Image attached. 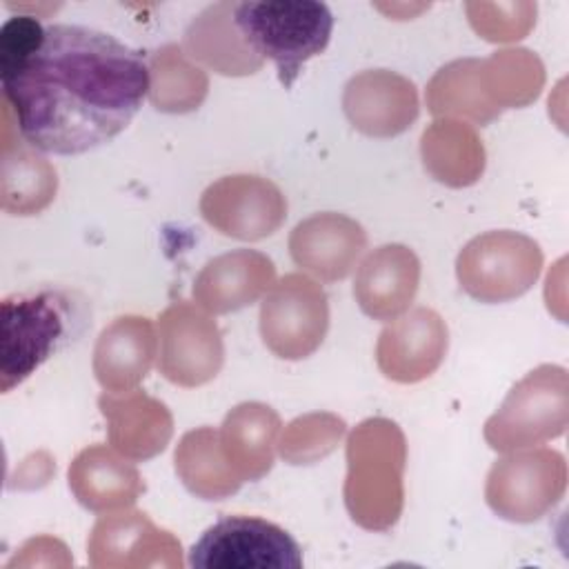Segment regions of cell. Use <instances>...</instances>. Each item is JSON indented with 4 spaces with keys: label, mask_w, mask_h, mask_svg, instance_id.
I'll list each match as a JSON object with an SVG mask.
<instances>
[{
    "label": "cell",
    "mask_w": 569,
    "mask_h": 569,
    "mask_svg": "<svg viewBox=\"0 0 569 569\" xmlns=\"http://www.w3.org/2000/svg\"><path fill=\"white\" fill-rule=\"evenodd\" d=\"M0 82L29 147L78 156L127 129L151 76L142 51L104 31L13 16L0 29Z\"/></svg>",
    "instance_id": "cell-1"
},
{
    "label": "cell",
    "mask_w": 569,
    "mask_h": 569,
    "mask_svg": "<svg viewBox=\"0 0 569 569\" xmlns=\"http://www.w3.org/2000/svg\"><path fill=\"white\" fill-rule=\"evenodd\" d=\"M405 460V433L387 418H369L349 433L345 505L353 522L369 531H387L398 522Z\"/></svg>",
    "instance_id": "cell-2"
},
{
    "label": "cell",
    "mask_w": 569,
    "mask_h": 569,
    "mask_svg": "<svg viewBox=\"0 0 569 569\" xmlns=\"http://www.w3.org/2000/svg\"><path fill=\"white\" fill-rule=\"evenodd\" d=\"M233 22L247 47L269 58L278 80L291 87L307 60L325 51L333 31V16L316 0H264L233 4Z\"/></svg>",
    "instance_id": "cell-3"
},
{
    "label": "cell",
    "mask_w": 569,
    "mask_h": 569,
    "mask_svg": "<svg viewBox=\"0 0 569 569\" xmlns=\"http://www.w3.org/2000/svg\"><path fill=\"white\" fill-rule=\"evenodd\" d=\"M0 309V389L9 393L67 345L76 311L56 289L4 296Z\"/></svg>",
    "instance_id": "cell-4"
},
{
    "label": "cell",
    "mask_w": 569,
    "mask_h": 569,
    "mask_svg": "<svg viewBox=\"0 0 569 569\" xmlns=\"http://www.w3.org/2000/svg\"><path fill=\"white\" fill-rule=\"evenodd\" d=\"M567 420V369L540 365L511 387L500 409L485 422V440L493 451L509 453L562 436Z\"/></svg>",
    "instance_id": "cell-5"
},
{
    "label": "cell",
    "mask_w": 569,
    "mask_h": 569,
    "mask_svg": "<svg viewBox=\"0 0 569 569\" xmlns=\"http://www.w3.org/2000/svg\"><path fill=\"white\" fill-rule=\"evenodd\" d=\"M542 269L536 240L500 229L471 238L456 260L460 287L480 302H507L527 293Z\"/></svg>",
    "instance_id": "cell-6"
},
{
    "label": "cell",
    "mask_w": 569,
    "mask_h": 569,
    "mask_svg": "<svg viewBox=\"0 0 569 569\" xmlns=\"http://www.w3.org/2000/svg\"><path fill=\"white\" fill-rule=\"evenodd\" d=\"M189 565L198 569H300L302 551L276 522L227 516L193 542Z\"/></svg>",
    "instance_id": "cell-7"
},
{
    "label": "cell",
    "mask_w": 569,
    "mask_h": 569,
    "mask_svg": "<svg viewBox=\"0 0 569 569\" xmlns=\"http://www.w3.org/2000/svg\"><path fill=\"white\" fill-rule=\"evenodd\" d=\"M565 487V456L556 449H533L505 456L491 465L485 500L493 513L509 522H533L562 498Z\"/></svg>",
    "instance_id": "cell-8"
},
{
    "label": "cell",
    "mask_w": 569,
    "mask_h": 569,
    "mask_svg": "<svg viewBox=\"0 0 569 569\" xmlns=\"http://www.w3.org/2000/svg\"><path fill=\"white\" fill-rule=\"evenodd\" d=\"M329 329L325 289L305 273H287L260 305V336L271 353L284 360L311 356Z\"/></svg>",
    "instance_id": "cell-9"
},
{
    "label": "cell",
    "mask_w": 569,
    "mask_h": 569,
    "mask_svg": "<svg viewBox=\"0 0 569 569\" xmlns=\"http://www.w3.org/2000/svg\"><path fill=\"white\" fill-rule=\"evenodd\" d=\"M158 369L178 387H200L213 380L224 362L218 325L193 302L169 305L158 318Z\"/></svg>",
    "instance_id": "cell-10"
},
{
    "label": "cell",
    "mask_w": 569,
    "mask_h": 569,
    "mask_svg": "<svg viewBox=\"0 0 569 569\" xmlns=\"http://www.w3.org/2000/svg\"><path fill=\"white\" fill-rule=\"evenodd\" d=\"M200 213L222 236L253 242L280 229L287 218V200L271 180L238 173L204 189Z\"/></svg>",
    "instance_id": "cell-11"
},
{
    "label": "cell",
    "mask_w": 569,
    "mask_h": 569,
    "mask_svg": "<svg viewBox=\"0 0 569 569\" xmlns=\"http://www.w3.org/2000/svg\"><path fill=\"white\" fill-rule=\"evenodd\" d=\"M180 551L171 531L156 527L142 511H111L93 525L87 538V558L96 569H176L182 567Z\"/></svg>",
    "instance_id": "cell-12"
},
{
    "label": "cell",
    "mask_w": 569,
    "mask_h": 569,
    "mask_svg": "<svg viewBox=\"0 0 569 569\" xmlns=\"http://www.w3.org/2000/svg\"><path fill=\"white\" fill-rule=\"evenodd\" d=\"M447 347L445 320L429 307H416L380 331L376 362L389 380L411 385L429 378L440 367Z\"/></svg>",
    "instance_id": "cell-13"
},
{
    "label": "cell",
    "mask_w": 569,
    "mask_h": 569,
    "mask_svg": "<svg viewBox=\"0 0 569 569\" xmlns=\"http://www.w3.org/2000/svg\"><path fill=\"white\" fill-rule=\"evenodd\" d=\"M349 122L373 138L402 133L418 118V91L411 80L387 69L353 76L342 96Z\"/></svg>",
    "instance_id": "cell-14"
},
{
    "label": "cell",
    "mask_w": 569,
    "mask_h": 569,
    "mask_svg": "<svg viewBox=\"0 0 569 569\" xmlns=\"http://www.w3.org/2000/svg\"><path fill=\"white\" fill-rule=\"evenodd\" d=\"M365 247L367 233L362 224L333 211L309 216L289 236L293 262L325 282L347 278Z\"/></svg>",
    "instance_id": "cell-15"
},
{
    "label": "cell",
    "mask_w": 569,
    "mask_h": 569,
    "mask_svg": "<svg viewBox=\"0 0 569 569\" xmlns=\"http://www.w3.org/2000/svg\"><path fill=\"white\" fill-rule=\"evenodd\" d=\"M98 407L107 420L109 445L129 460H149L171 440L173 418L167 405L144 391H104Z\"/></svg>",
    "instance_id": "cell-16"
},
{
    "label": "cell",
    "mask_w": 569,
    "mask_h": 569,
    "mask_svg": "<svg viewBox=\"0 0 569 569\" xmlns=\"http://www.w3.org/2000/svg\"><path fill=\"white\" fill-rule=\"evenodd\" d=\"M420 284V260L405 244H382L358 267L353 298L373 320L402 316Z\"/></svg>",
    "instance_id": "cell-17"
},
{
    "label": "cell",
    "mask_w": 569,
    "mask_h": 569,
    "mask_svg": "<svg viewBox=\"0 0 569 569\" xmlns=\"http://www.w3.org/2000/svg\"><path fill=\"white\" fill-rule=\"evenodd\" d=\"M276 267L269 256L236 249L209 260L193 282V300L209 313H229L256 302L273 287Z\"/></svg>",
    "instance_id": "cell-18"
},
{
    "label": "cell",
    "mask_w": 569,
    "mask_h": 569,
    "mask_svg": "<svg viewBox=\"0 0 569 569\" xmlns=\"http://www.w3.org/2000/svg\"><path fill=\"white\" fill-rule=\"evenodd\" d=\"M158 356L153 322L120 316L107 325L93 347V373L104 391H129L142 382Z\"/></svg>",
    "instance_id": "cell-19"
},
{
    "label": "cell",
    "mask_w": 569,
    "mask_h": 569,
    "mask_svg": "<svg viewBox=\"0 0 569 569\" xmlns=\"http://www.w3.org/2000/svg\"><path fill=\"white\" fill-rule=\"evenodd\" d=\"M69 489L84 509L111 513L129 509L144 491V482L122 453L118 456L104 445H91L69 465Z\"/></svg>",
    "instance_id": "cell-20"
},
{
    "label": "cell",
    "mask_w": 569,
    "mask_h": 569,
    "mask_svg": "<svg viewBox=\"0 0 569 569\" xmlns=\"http://www.w3.org/2000/svg\"><path fill=\"white\" fill-rule=\"evenodd\" d=\"M278 431V413L262 402H242L224 416L218 431L220 447L242 482L258 480L271 471Z\"/></svg>",
    "instance_id": "cell-21"
},
{
    "label": "cell",
    "mask_w": 569,
    "mask_h": 569,
    "mask_svg": "<svg viewBox=\"0 0 569 569\" xmlns=\"http://www.w3.org/2000/svg\"><path fill=\"white\" fill-rule=\"evenodd\" d=\"M184 49L222 76H247L262 67L233 22V2L207 7L184 31Z\"/></svg>",
    "instance_id": "cell-22"
},
{
    "label": "cell",
    "mask_w": 569,
    "mask_h": 569,
    "mask_svg": "<svg viewBox=\"0 0 569 569\" xmlns=\"http://www.w3.org/2000/svg\"><path fill=\"white\" fill-rule=\"evenodd\" d=\"M420 153L425 169L449 187L473 184L485 169V149L473 127L451 118L425 129Z\"/></svg>",
    "instance_id": "cell-23"
},
{
    "label": "cell",
    "mask_w": 569,
    "mask_h": 569,
    "mask_svg": "<svg viewBox=\"0 0 569 569\" xmlns=\"http://www.w3.org/2000/svg\"><path fill=\"white\" fill-rule=\"evenodd\" d=\"M182 485L202 500H222L242 487V478L227 462L213 427L187 431L173 453Z\"/></svg>",
    "instance_id": "cell-24"
},
{
    "label": "cell",
    "mask_w": 569,
    "mask_h": 569,
    "mask_svg": "<svg viewBox=\"0 0 569 569\" xmlns=\"http://www.w3.org/2000/svg\"><path fill=\"white\" fill-rule=\"evenodd\" d=\"M425 98L433 116H465L476 124H487L500 116L482 84L480 60L473 58L442 67L427 84Z\"/></svg>",
    "instance_id": "cell-25"
},
{
    "label": "cell",
    "mask_w": 569,
    "mask_h": 569,
    "mask_svg": "<svg viewBox=\"0 0 569 569\" xmlns=\"http://www.w3.org/2000/svg\"><path fill=\"white\" fill-rule=\"evenodd\" d=\"M149 76V98L158 111H193L209 89L207 76L193 67L176 44H167L151 56Z\"/></svg>",
    "instance_id": "cell-26"
},
{
    "label": "cell",
    "mask_w": 569,
    "mask_h": 569,
    "mask_svg": "<svg viewBox=\"0 0 569 569\" xmlns=\"http://www.w3.org/2000/svg\"><path fill=\"white\" fill-rule=\"evenodd\" d=\"M13 151L16 158L4 151L2 207L16 216H31L53 200L58 184L56 169L27 142L18 144Z\"/></svg>",
    "instance_id": "cell-27"
},
{
    "label": "cell",
    "mask_w": 569,
    "mask_h": 569,
    "mask_svg": "<svg viewBox=\"0 0 569 569\" xmlns=\"http://www.w3.org/2000/svg\"><path fill=\"white\" fill-rule=\"evenodd\" d=\"M480 76L489 98L500 111L536 100L545 80L540 60L527 49L496 51L487 60H480Z\"/></svg>",
    "instance_id": "cell-28"
},
{
    "label": "cell",
    "mask_w": 569,
    "mask_h": 569,
    "mask_svg": "<svg viewBox=\"0 0 569 569\" xmlns=\"http://www.w3.org/2000/svg\"><path fill=\"white\" fill-rule=\"evenodd\" d=\"M345 420L333 413L296 418L282 433L280 453L291 465H309L336 449L345 433Z\"/></svg>",
    "instance_id": "cell-29"
}]
</instances>
